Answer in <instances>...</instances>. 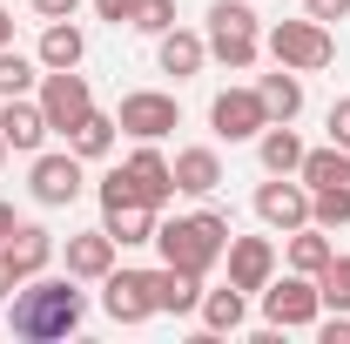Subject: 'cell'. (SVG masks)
<instances>
[{
  "label": "cell",
  "mask_w": 350,
  "mask_h": 344,
  "mask_svg": "<svg viewBox=\"0 0 350 344\" xmlns=\"http://www.w3.org/2000/svg\"><path fill=\"white\" fill-rule=\"evenodd\" d=\"M14 223H21V216H14V203H0V250H7V236H14Z\"/></svg>",
  "instance_id": "cell-36"
},
{
  "label": "cell",
  "mask_w": 350,
  "mask_h": 344,
  "mask_svg": "<svg viewBox=\"0 0 350 344\" xmlns=\"http://www.w3.org/2000/svg\"><path fill=\"white\" fill-rule=\"evenodd\" d=\"M14 284H21V277L7 270V257H0V297H14Z\"/></svg>",
  "instance_id": "cell-37"
},
{
  "label": "cell",
  "mask_w": 350,
  "mask_h": 344,
  "mask_svg": "<svg viewBox=\"0 0 350 344\" xmlns=\"http://www.w3.org/2000/svg\"><path fill=\"white\" fill-rule=\"evenodd\" d=\"M317 297H323V310H350V257H330L317 270Z\"/></svg>",
  "instance_id": "cell-29"
},
{
  "label": "cell",
  "mask_w": 350,
  "mask_h": 344,
  "mask_svg": "<svg viewBox=\"0 0 350 344\" xmlns=\"http://www.w3.org/2000/svg\"><path fill=\"white\" fill-rule=\"evenodd\" d=\"M0 169H7V135H0Z\"/></svg>",
  "instance_id": "cell-39"
},
{
  "label": "cell",
  "mask_w": 350,
  "mask_h": 344,
  "mask_svg": "<svg viewBox=\"0 0 350 344\" xmlns=\"http://www.w3.org/2000/svg\"><path fill=\"white\" fill-rule=\"evenodd\" d=\"M148 291H155V317H189V310H202V277H189V270H148Z\"/></svg>",
  "instance_id": "cell-19"
},
{
  "label": "cell",
  "mask_w": 350,
  "mask_h": 344,
  "mask_svg": "<svg viewBox=\"0 0 350 344\" xmlns=\"http://www.w3.org/2000/svg\"><path fill=\"white\" fill-rule=\"evenodd\" d=\"M88 317V297H81V277H27L14 284L7 297V331L27 344H54V338H75Z\"/></svg>",
  "instance_id": "cell-1"
},
{
  "label": "cell",
  "mask_w": 350,
  "mask_h": 344,
  "mask_svg": "<svg viewBox=\"0 0 350 344\" xmlns=\"http://www.w3.org/2000/svg\"><path fill=\"white\" fill-rule=\"evenodd\" d=\"M41 115H47V129L54 135H68L75 122H81L88 108H94V88H88V75H75V68H47L41 75Z\"/></svg>",
  "instance_id": "cell-8"
},
{
  "label": "cell",
  "mask_w": 350,
  "mask_h": 344,
  "mask_svg": "<svg viewBox=\"0 0 350 344\" xmlns=\"http://www.w3.org/2000/svg\"><path fill=\"white\" fill-rule=\"evenodd\" d=\"M222 263H229V284H236V291H262V284L276 277V243H269V236H229Z\"/></svg>",
  "instance_id": "cell-13"
},
{
  "label": "cell",
  "mask_w": 350,
  "mask_h": 344,
  "mask_svg": "<svg viewBox=\"0 0 350 344\" xmlns=\"http://www.w3.org/2000/svg\"><path fill=\"white\" fill-rule=\"evenodd\" d=\"M0 257H7V270H14L21 284H27V277H41L47 263H54V230H47V223H14V236H7V250H0Z\"/></svg>",
  "instance_id": "cell-15"
},
{
  "label": "cell",
  "mask_w": 350,
  "mask_h": 344,
  "mask_svg": "<svg viewBox=\"0 0 350 344\" xmlns=\"http://www.w3.org/2000/svg\"><path fill=\"white\" fill-rule=\"evenodd\" d=\"M0 135H7V149L14 156H41L47 149V115H41V101H27V95H14V101H0Z\"/></svg>",
  "instance_id": "cell-14"
},
{
  "label": "cell",
  "mask_w": 350,
  "mask_h": 344,
  "mask_svg": "<svg viewBox=\"0 0 350 344\" xmlns=\"http://www.w3.org/2000/svg\"><path fill=\"white\" fill-rule=\"evenodd\" d=\"M155 250H162V263L189 270V277H209L222 263V250H229V216H216V210L175 216V223L155 230Z\"/></svg>",
  "instance_id": "cell-2"
},
{
  "label": "cell",
  "mask_w": 350,
  "mask_h": 344,
  "mask_svg": "<svg viewBox=\"0 0 350 344\" xmlns=\"http://www.w3.org/2000/svg\"><path fill=\"white\" fill-rule=\"evenodd\" d=\"M129 27H135V34H169V27H175V0H135Z\"/></svg>",
  "instance_id": "cell-31"
},
{
  "label": "cell",
  "mask_w": 350,
  "mask_h": 344,
  "mask_svg": "<svg viewBox=\"0 0 350 344\" xmlns=\"http://www.w3.org/2000/svg\"><path fill=\"white\" fill-rule=\"evenodd\" d=\"M209 129H216V142H256L269 129V108L256 88H222L209 101Z\"/></svg>",
  "instance_id": "cell-9"
},
{
  "label": "cell",
  "mask_w": 350,
  "mask_h": 344,
  "mask_svg": "<svg viewBox=\"0 0 350 344\" xmlns=\"http://www.w3.org/2000/svg\"><path fill=\"white\" fill-rule=\"evenodd\" d=\"M41 61L34 54H21V47H0V101H14V95H34L41 88Z\"/></svg>",
  "instance_id": "cell-28"
},
{
  "label": "cell",
  "mask_w": 350,
  "mask_h": 344,
  "mask_svg": "<svg viewBox=\"0 0 350 344\" xmlns=\"http://www.w3.org/2000/svg\"><path fill=\"white\" fill-rule=\"evenodd\" d=\"M115 122H122V135H135V142H162V135L182 129V101L162 95V88H135V95H122Z\"/></svg>",
  "instance_id": "cell-7"
},
{
  "label": "cell",
  "mask_w": 350,
  "mask_h": 344,
  "mask_svg": "<svg viewBox=\"0 0 350 344\" xmlns=\"http://www.w3.org/2000/svg\"><path fill=\"white\" fill-rule=\"evenodd\" d=\"M317 317H323V297H317V277L290 270L283 284H276V277L262 284V324H276V331H310Z\"/></svg>",
  "instance_id": "cell-6"
},
{
  "label": "cell",
  "mask_w": 350,
  "mask_h": 344,
  "mask_svg": "<svg viewBox=\"0 0 350 344\" xmlns=\"http://www.w3.org/2000/svg\"><path fill=\"white\" fill-rule=\"evenodd\" d=\"M262 47H269V61L276 68H297V75H323L330 61H337V41H330V27L323 21H276L269 34H262Z\"/></svg>",
  "instance_id": "cell-4"
},
{
  "label": "cell",
  "mask_w": 350,
  "mask_h": 344,
  "mask_svg": "<svg viewBox=\"0 0 350 344\" xmlns=\"http://www.w3.org/2000/svg\"><path fill=\"white\" fill-rule=\"evenodd\" d=\"M81 54H88V34L75 21H47L41 27V47H34L41 68H81Z\"/></svg>",
  "instance_id": "cell-23"
},
{
  "label": "cell",
  "mask_w": 350,
  "mask_h": 344,
  "mask_svg": "<svg viewBox=\"0 0 350 344\" xmlns=\"http://www.w3.org/2000/svg\"><path fill=\"white\" fill-rule=\"evenodd\" d=\"M209 61H222L229 75H250L256 68V54H262V21H256V7L250 0H216L209 7Z\"/></svg>",
  "instance_id": "cell-3"
},
{
  "label": "cell",
  "mask_w": 350,
  "mask_h": 344,
  "mask_svg": "<svg viewBox=\"0 0 350 344\" xmlns=\"http://www.w3.org/2000/svg\"><path fill=\"white\" fill-rule=\"evenodd\" d=\"M27 7H34L41 21H75V7H81V0H27Z\"/></svg>",
  "instance_id": "cell-34"
},
{
  "label": "cell",
  "mask_w": 350,
  "mask_h": 344,
  "mask_svg": "<svg viewBox=\"0 0 350 344\" xmlns=\"http://www.w3.org/2000/svg\"><path fill=\"white\" fill-rule=\"evenodd\" d=\"M122 175H129V189L142 196V203H175V162L155 149V142H135V156L122 162Z\"/></svg>",
  "instance_id": "cell-12"
},
{
  "label": "cell",
  "mask_w": 350,
  "mask_h": 344,
  "mask_svg": "<svg viewBox=\"0 0 350 344\" xmlns=\"http://www.w3.org/2000/svg\"><path fill=\"white\" fill-rule=\"evenodd\" d=\"M115 135H122V122H115V115H101V108H88L81 122L68 129V149H75L81 162H101V156L115 149Z\"/></svg>",
  "instance_id": "cell-26"
},
{
  "label": "cell",
  "mask_w": 350,
  "mask_h": 344,
  "mask_svg": "<svg viewBox=\"0 0 350 344\" xmlns=\"http://www.w3.org/2000/svg\"><path fill=\"white\" fill-rule=\"evenodd\" d=\"M202 61H209V41H202V34H189V27L155 34V68H162V75H175V82H196V75H202Z\"/></svg>",
  "instance_id": "cell-17"
},
{
  "label": "cell",
  "mask_w": 350,
  "mask_h": 344,
  "mask_svg": "<svg viewBox=\"0 0 350 344\" xmlns=\"http://www.w3.org/2000/svg\"><path fill=\"white\" fill-rule=\"evenodd\" d=\"M256 223L262 230H304L310 223V189H304V175H269L256 189Z\"/></svg>",
  "instance_id": "cell-10"
},
{
  "label": "cell",
  "mask_w": 350,
  "mask_h": 344,
  "mask_svg": "<svg viewBox=\"0 0 350 344\" xmlns=\"http://www.w3.org/2000/svg\"><path fill=\"white\" fill-rule=\"evenodd\" d=\"M101 230H108L122 250H142V243H155L162 210H155V203H101Z\"/></svg>",
  "instance_id": "cell-16"
},
{
  "label": "cell",
  "mask_w": 350,
  "mask_h": 344,
  "mask_svg": "<svg viewBox=\"0 0 350 344\" xmlns=\"http://www.w3.org/2000/svg\"><path fill=\"white\" fill-rule=\"evenodd\" d=\"M256 156H262L269 175H297L304 169V135L290 129V122H269V129L256 135Z\"/></svg>",
  "instance_id": "cell-21"
},
{
  "label": "cell",
  "mask_w": 350,
  "mask_h": 344,
  "mask_svg": "<svg viewBox=\"0 0 350 344\" xmlns=\"http://www.w3.org/2000/svg\"><path fill=\"white\" fill-rule=\"evenodd\" d=\"M256 95H262V108H269V122H297V115H304V75H297V68L262 75Z\"/></svg>",
  "instance_id": "cell-24"
},
{
  "label": "cell",
  "mask_w": 350,
  "mask_h": 344,
  "mask_svg": "<svg viewBox=\"0 0 350 344\" xmlns=\"http://www.w3.org/2000/svg\"><path fill=\"white\" fill-rule=\"evenodd\" d=\"M101 310H108L115 324H148V317H155L148 270H108V277H101Z\"/></svg>",
  "instance_id": "cell-11"
},
{
  "label": "cell",
  "mask_w": 350,
  "mask_h": 344,
  "mask_svg": "<svg viewBox=\"0 0 350 344\" xmlns=\"http://www.w3.org/2000/svg\"><path fill=\"white\" fill-rule=\"evenodd\" d=\"M310 223L317 230H344L350 223V189H310Z\"/></svg>",
  "instance_id": "cell-30"
},
{
  "label": "cell",
  "mask_w": 350,
  "mask_h": 344,
  "mask_svg": "<svg viewBox=\"0 0 350 344\" xmlns=\"http://www.w3.org/2000/svg\"><path fill=\"white\" fill-rule=\"evenodd\" d=\"M115 250H122V243H115L108 230H75V236H68V277L101 284V277L115 270Z\"/></svg>",
  "instance_id": "cell-18"
},
{
  "label": "cell",
  "mask_w": 350,
  "mask_h": 344,
  "mask_svg": "<svg viewBox=\"0 0 350 344\" xmlns=\"http://www.w3.org/2000/svg\"><path fill=\"white\" fill-rule=\"evenodd\" d=\"M27 189H34L41 210H68V203H81V189H88V162L75 149H41L34 169H27Z\"/></svg>",
  "instance_id": "cell-5"
},
{
  "label": "cell",
  "mask_w": 350,
  "mask_h": 344,
  "mask_svg": "<svg viewBox=\"0 0 350 344\" xmlns=\"http://www.w3.org/2000/svg\"><path fill=\"white\" fill-rule=\"evenodd\" d=\"M222 189V156L216 149H175V196H216Z\"/></svg>",
  "instance_id": "cell-20"
},
{
  "label": "cell",
  "mask_w": 350,
  "mask_h": 344,
  "mask_svg": "<svg viewBox=\"0 0 350 344\" xmlns=\"http://www.w3.org/2000/svg\"><path fill=\"white\" fill-rule=\"evenodd\" d=\"M304 189H350V149L323 142V149H304Z\"/></svg>",
  "instance_id": "cell-25"
},
{
  "label": "cell",
  "mask_w": 350,
  "mask_h": 344,
  "mask_svg": "<svg viewBox=\"0 0 350 344\" xmlns=\"http://www.w3.org/2000/svg\"><path fill=\"white\" fill-rule=\"evenodd\" d=\"M323 135H330L337 149H350V95H344V101H330V115H323Z\"/></svg>",
  "instance_id": "cell-32"
},
{
  "label": "cell",
  "mask_w": 350,
  "mask_h": 344,
  "mask_svg": "<svg viewBox=\"0 0 350 344\" xmlns=\"http://www.w3.org/2000/svg\"><path fill=\"white\" fill-rule=\"evenodd\" d=\"M0 47H14V14L0 7Z\"/></svg>",
  "instance_id": "cell-38"
},
{
  "label": "cell",
  "mask_w": 350,
  "mask_h": 344,
  "mask_svg": "<svg viewBox=\"0 0 350 344\" xmlns=\"http://www.w3.org/2000/svg\"><path fill=\"white\" fill-rule=\"evenodd\" d=\"M202 324H209L216 338H236V331L250 324V291H236V284H222V291H202Z\"/></svg>",
  "instance_id": "cell-22"
},
{
  "label": "cell",
  "mask_w": 350,
  "mask_h": 344,
  "mask_svg": "<svg viewBox=\"0 0 350 344\" xmlns=\"http://www.w3.org/2000/svg\"><path fill=\"white\" fill-rule=\"evenodd\" d=\"M94 14H101V21H115V27H129L135 0H94Z\"/></svg>",
  "instance_id": "cell-35"
},
{
  "label": "cell",
  "mask_w": 350,
  "mask_h": 344,
  "mask_svg": "<svg viewBox=\"0 0 350 344\" xmlns=\"http://www.w3.org/2000/svg\"><path fill=\"white\" fill-rule=\"evenodd\" d=\"M304 14L330 27V21H344V14H350V0H304Z\"/></svg>",
  "instance_id": "cell-33"
},
{
  "label": "cell",
  "mask_w": 350,
  "mask_h": 344,
  "mask_svg": "<svg viewBox=\"0 0 350 344\" xmlns=\"http://www.w3.org/2000/svg\"><path fill=\"white\" fill-rule=\"evenodd\" d=\"M290 270H304V277H317L323 263L337 257V243H330V230H317V223H304V230H290Z\"/></svg>",
  "instance_id": "cell-27"
}]
</instances>
